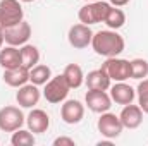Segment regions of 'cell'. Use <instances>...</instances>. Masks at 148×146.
I'll use <instances>...</instances> for the list:
<instances>
[{
    "label": "cell",
    "mask_w": 148,
    "mask_h": 146,
    "mask_svg": "<svg viewBox=\"0 0 148 146\" xmlns=\"http://www.w3.org/2000/svg\"><path fill=\"white\" fill-rule=\"evenodd\" d=\"M50 77H52V71L45 64H36L33 69H29V81L36 86L47 84L50 81Z\"/></svg>",
    "instance_id": "obj_21"
},
{
    "label": "cell",
    "mask_w": 148,
    "mask_h": 146,
    "mask_svg": "<svg viewBox=\"0 0 148 146\" xmlns=\"http://www.w3.org/2000/svg\"><path fill=\"white\" fill-rule=\"evenodd\" d=\"M91 46L97 55H102L105 59L117 57L119 53L124 52V38L115 29H102L93 35Z\"/></svg>",
    "instance_id": "obj_1"
},
{
    "label": "cell",
    "mask_w": 148,
    "mask_h": 146,
    "mask_svg": "<svg viewBox=\"0 0 148 146\" xmlns=\"http://www.w3.org/2000/svg\"><path fill=\"white\" fill-rule=\"evenodd\" d=\"M3 81L12 88H21L29 81V69H26L24 65L14 67V69H3Z\"/></svg>",
    "instance_id": "obj_16"
},
{
    "label": "cell",
    "mask_w": 148,
    "mask_h": 146,
    "mask_svg": "<svg viewBox=\"0 0 148 146\" xmlns=\"http://www.w3.org/2000/svg\"><path fill=\"white\" fill-rule=\"evenodd\" d=\"M3 41H5V40H3V31L0 29V48H2V45H3Z\"/></svg>",
    "instance_id": "obj_28"
},
{
    "label": "cell",
    "mask_w": 148,
    "mask_h": 146,
    "mask_svg": "<svg viewBox=\"0 0 148 146\" xmlns=\"http://www.w3.org/2000/svg\"><path fill=\"white\" fill-rule=\"evenodd\" d=\"M10 143L14 146H33L35 145V136L31 134V131H24V129H17L12 132Z\"/></svg>",
    "instance_id": "obj_23"
},
{
    "label": "cell",
    "mask_w": 148,
    "mask_h": 146,
    "mask_svg": "<svg viewBox=\"0 0 148 146\" xmlns=\"http://www.w3.org/2000/svg\"><path fill=\"white\" fill-rule=\"evenodd\" d=\"M0 65L3 69H14V67L23 65L21 64V50L12 45L0 48Z\"/></svg>",
    "instance_id": "obj_18"
},
{
    "label": "cell",
    "mask_w": 148,
    "mask_h": 146,
    "mask_svg": "<svg viewBox=\"0 0 148 146\" xmlns=\"http://www.w3.org/2000/svg\"><path fill=\"white\" fill-rule=\"evenodd\" d=\"M60 117L66 124L74 126L79 124L84 117V105L77 100H67L62 107H60Z\"/></svg>",
    "instance_id": "obj_11"
},
{
    "label": "cell",
    "mask_w": 148,
    "mask_h": 146,
    "mask_svg": "<svg viewBox=\"0 0 148 146\" xmlns=\"http://www.w3.org/2000/svg\"><path fill=\"white\" fill-rule=\"evenodd\" d=\"M129 0H110V3L114 7H122V5H126Z\"/></svg>",
    "instance_id": "obj_27"
},
{
    "label": "cell",
    "mask_w": 148,
    "mask_h": 146,
    "mask_svg": "<svg viewBox=\"0 0 148 146\" xmlns=\"http://www.w3.org/2000/svg\"><path fill=\"white\" fill-rule=\"evenodd\" d=\"M74 139L71 138H66V136H60L57 139H53V146H74Z\"/></svg>",
    "instance_id": "obj_26"
},
{
    "label": "cell",
    "mask_w": 148,
    "mask_h": 146,
    "mask_svg": "<svg viewBox=\"0 0 148 146\" xmlns=\"http://www.w3.org/2000/svg\"><path fill=\"white\" fill-rule=\"evenodd\" d=\"M97 127H98V132H100L102 136L109 138V139L119 138L121 132H122V129H124V126H122L119 115L110 113V112H103V113L100 115V119H98V122H97Z\"/></svg>",
    "instance_id": "obj_8"
},
{
    "label": "cell",
    "mask_w": 148,
    "mask_h": 146,
    "mask_svg": "<svg viewBox=\"0 0 148 146\" xmlns=\"http://www.w3.org/2000/svg\"><path fill=\"white\" fill-rule=\"evenodd\" d=\"M21 2H33V0H21Z\"/></svg>",
    "instance_id": "obj_29"
},
{
    "label": "cell",
    "mask_w": 148,
    "mask_h": 146,
    "mask_svg": "<svg viewBox=\"0 0 148 146\" xmlns=\"http://www.w3.org/2000/svg\"><path fill=\"white\" fill-rule=\"evenodd\" d=\"M102 69L109 74L112 81L121 83V81H127L131 77V62L126 59H119V57H109L103 64Z\"/></svg>",
    "instance_id": "obj_5"
},
{
    "label": "cell",
    "mask_w": 148,
    "mask_h": 146,
    "mask_svg": "<svg viewBox=\"0 0 148 146\" xmlns=\"http://www.w3.org/2000/svg\"><path fill=\"white\" fill-rule=\"evenodd\" d=\"M40 96H41V93H40L38 86L33 84V83L31 84H23L19 88V91L16 93V100L23 108H33L40 102Z\"/></svg>",
    "instance_id": "obj_12"
},
{
    "label": "cell",
    "mask_w": 148,
    "mask_h": 146,
    "mask_svg": "<svg viewBox=\"0 0 148 146\" xmlns=\"http://www.w3.org/2000/svg\"><path fill=\"white\" fill-rule=\"evenodd\" d=\"M40 62V50L35 45H23L21 46V64L26 69H33Z\"/></svg>",
    "instance_id": "obj_20"
},
{
    "label": "cell",
    "mask_w": 148,
    "mask_h": 146,
    "mask_svg": "<svg viewBox=\"0 0 148 146\" xmlns=\"http://www.w3.org/2000/svg\"><path fill=\"white\" fill-rule=\"evenodd\" d=\"M84 102L88 105V108L95 113H103L109 112L112 107V98L110 95L103 89H90L84 96Z\"/></svg>",
    "instance_id": "obj_9"
},
{
    "label": "cell",
    "mask_w": 148,
    "mask_h": 146,
    "mask_svg": "<svg viewBox=\"0 0 148 146\" xmlns=\"http://www.w3.org/2000/svg\"><path fill=\"white\" fill-rule=\"evenodd\" d=\"M148 76V62L145 59L131 60V79H145Z\"/></svg>",
    "instance_id": "obj_24"
},
{
    "label": "cell",
    "mask_w": 148,
    "mask_h": 146,
    "mask_svg": "<svg viewBox=\"0 0 148 146\" xmlns=\"http://www.w3.org/2000/svg\"><path fill=\"white\" fill-rule=\"evenodd\" d=\"M112 3L107 2H88L86 5H83L77 12V17L83 24H98V23H103L109 10H110Z\"/></svg>",
    "instance_id": "obj_2"
},
{
    "label": "cell",
    "mask_w": 148,
    "mask_h": 146,
    "mask_svg": "<svg viewBox=\"0 0 148 146\" xmlns=\"http://www.w3.org/2000/svg\"><path fill=\"white\" fill-rule=\"evenodd\" d=\"M64 77H66V81H67V84H69V88L71 89H76V88H79L83 83H84V74H83V69L77 65V64H69L66 69H64Z\"/></svg>",
    "instance_id": "obj_19"
},
{
    "label": "cell",
    "mask_w": 148,
    "mask_h": 146,
    "mask_svg": "<svg viewBox=\"0 0 148 146\" xmlns=\"http://www.w3.org/2000/svg\"><path fill=\"white\" fill-rule=\"evenodd\" d=\"M24 120L26 119H24L21 108H17L14 105H7V107L0 108V131H3V132H14V131L21 129Z\"/></svg>",
    "instance_id": "obj_6"
},
{
    "label": "cell",
    "mask_w": 148,
    "mask_h": 146,
    "mask_svg": "<svg viewBox=\"0 0 148 146\" xmlns=\"http://www.w3.org/2000/svg\"><path fill=\"white\" fill-rule=\"evenodd\" d=\"M67 38H69L71 46L77 48V50H81V48H86L88 45H91V40H93V31L90 29V26H88V24L79 23V24H74V26H71Z\"/></svg>",
    "instance_id": "obj_10"
},
{
    "label": "cell",
    "mask_w": 148,
    "mask_h": 146,
    "mask_svg": "<svg viewBox=\"0 0 148 146\" xmlns=\"http://www.w3.org/2000/svg\"><path fill=\"white\" fill-rule=\"evenodd\" d=\"M103 23H105L110 29H119V28H122V26H124V23H126V14L122 12V9H119V7H114V5H112Z\"/></svg>",
    "instance_id": "obj_22"
},
{
    "label": "cell",
    "mask_w": 148,
    "mask_h": 146,
    "mask_svg": "<svg viewBox=\"0 0 148 146\" xmlns=\"http://www.w3.org/2000/svg\"><path fill=\"white\" fill-rule=\"evenodd\" d=\"M26 124L29 127V131L33 134H41V132H47L48 127H50V117L45 110L41 108H35L29 112V115L26 117Z\"/></svg>",
    "instance_id": "obj_13"
},
{
    "label": "cell",
    "mask_w": 148,
    "mask_h": 146,
    "mask_svg": "<svg viewBox=\"0 0 148 146\" xmlns=\"http://www.w3.org/2000/svg\"><path fill=\"white\" fill-rule=\"evenodd\" d=\"M110 89V98L112 102H115L117 105H129V103H133V100H134V96H136V91H134V88H131L129 84H126L124 81H121V83H115Z\"/></svg>",
    "instance_id": "obj_15"
},
{
    "label": "cell",
    "mask_w": 148,
    "mask_h": 146,
    "mask_svg": "<svg viewBox=\"0 0 148 146\" xmlns=\"http://www.w3.org/2000/svg\"><path fill=\"white\" fill-rule=\"evenodd\" d=\"M31 38V26L29 23H26L24 19L10 28H5L3 29V40L7 45H12V46H23L28 43V40Z\"/></svg>",
    "instance_id": "obj_7"
},
{
    "label": "cell",
    "mask_w": 148,
    "mask_h": 146,
    "mask_svg": "<svg viewBox=\"0 0 148 146\" xmlns=\"http://www.w3.org/2000/svg\"><path fill=\"white\" fill-rule=\"evenodd\" d=\"M86 86H88V89H103V91H107L109 88H110V83L112 79L109 77V74L105 72L102 67L100 69H95V71H91V72H88L86 76Z\"/></svg>",
    "instance_id": "obj_17"
},
{
    "label": "cell",
    "mask_w": 148,
    "mask_h": 146,
    "mask_svg": "<svg viewBox=\"0 0 148 146\" xmlns=\"http://www.w3.org/2000/svg\"><path fill=\"white\" fill-rule=\"evenodd\" d=\"M119 119H121V122H122L124 127H127V129H136V127H140L141 122H143V110L140 108V105H133V103L124 105V108L121 112Z\"/></svg>",
    "instance_id": "obj_14"
},
{
    "label": "cell",
    "mask_w": 148,
    "mask_h": 146,
    "mask_svg": "<svg viewBox=\"0 0 148 146\" xmlns=\"http://www.w3.org/2000/svg\"><path fill=\"white\" fill-rule=\"evenodd\" d=\"M136 93H138V105H140V108L145 113H148V79H141L140 81V84L136 88Z\"/></svg>",
    "instance_id": "obj_25"
},
{
    "label": "cell",
    "mask_w": 148,
    "mask_h": 146,
    "mask_svg": "<svg viewBox=\"0 0 148 146\" xmlns=\"http://www.w3.org/2000/svg\"><path fill=\"white\" fill-rule=\"evenodd\" d=\"M84 2H93V0H84Z\"/></svg>",
    "instance_id": "obj_30"
},
{
    "label": "cell",
    "mask_w": 148,
    "mask_h": 146,
    "mask_svg": "<svg viewBox=\"0 0 148 146\" xmlns=\"http://www.w3.org/2000/svg\"><path fill=\"white\" fill-rule=\"evenodd\" d=\"M71 88L64 77V74H59L55 77H50V81L45 84V89H43V96L48 103H60L67 98Z\"/></svg>",
    "instance_id": "obj_3"
},
{
    "label": "cell",
    "mask_w": 148,
    "mask_h": 146,
    "mask_svg": "<svg viewBox=\"0 0 148 146\" xmlns=\"http://www.w3.org/2000/svg\"><path fill=\"white\" fill-rule=\"evenodd\" d=\"M23 7L19 0H2L0 2V29L10 28L23 21Z\"/></svg>",
    "instance_id": "obj_4"
}]
</instances>
